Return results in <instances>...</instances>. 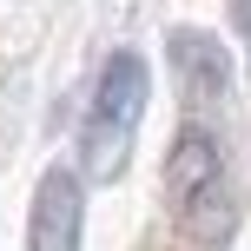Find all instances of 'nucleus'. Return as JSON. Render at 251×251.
<instances>
[{"mask_svg":"<svg viewBox=\"0 0 251 251\" xmlns=\"http://www.w3.org/2000/svg\"><path fill=\"white\" fill-rule=\"evenodd\" d=\"M79 231H86V185L73 165H47L33 185L26 251H79Z\"/></svg>","mask_w":251,"mask_h":251,"instance_id":"3","label":"nucleus"},{"mask_svg":"<svg viewBox=\"0 0 251 251\" xmlns=\"http://www.w3.org/2000/svg\"><path fill=\"white\" fill-rule=\"evenodd\" d=\"M146 100H152L146 60L132 47L106 53L100 79H93V100H86V119H79V165H86V178H119L126 172L139 119H146Z\"/></svg>","mask_w":251,"mask_h":251,"instance_id":"2","label":"nucleus"},{"mask_svg":"<svg viewBox=\"0 0 251 251\" xmlns=\"http://www.w3.org/2000/svg\"><path fill=\"white\" fill-rule=\"evenodd\" d=\"M172 66H178V79H185V100H192V106L225 100V93H231L225 40L205 33V26H178V33H172Z\"/></svg>","mask_w":251,"mask_h":251,"instance_id":"4","label":"nucleus"},{"mask_svg":"<svg viewBox=\"0 0 251 251\" xmlns=\"http://www.w3.org/2000/svg\"><path fill=\"white\" fill-rule=\"evenodd\" d=\"M159 192H165V218H172L178 251H225L231 225H238V185H231L225 139L205 119H185L172 132Z\"/></svg>","mask_w":251,"mask_h":251,"instance_id":"1","label":"nucleus"},{"mask_svg":"<svg viewBox=\"0 0 251 251\" xmlns=\"http://www.w3.org/2000/svg\"><path fill=\"white\" fill-rule=\"evenodd\" d=\"M231 13H238V26H245V40H251V0H231Z\"/></svg>","mask_w":251,"mask_h":251,"instance_id":"5","label":"nucleus"}]
</instances>
